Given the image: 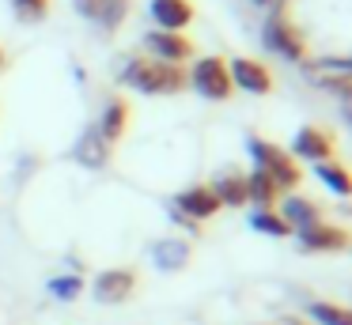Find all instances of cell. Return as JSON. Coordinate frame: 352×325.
Returning <instances> with one entry per match:
<instances>
[{
	"instance_id": "obj_21",
	"label": "cell",
	"mask_w": 352,
	"mask_h": 325,
	"mask_svg": "<svg viewBox=\"0 0 352 325\" xmlns=\"http://www.w3.org/2000/svg\"><path fill=\"white\" fill-rule=\"evenodd\" d=\"M250 227L261 231V234H269V238H288L292 234V227L284 223L280 212H273V208H254L250 212Z\"/></svg>"
},
{
	"instance_id": "obj_9",
	"label": "cell",
	"mask_w": 352,
	"mask_h": 325,
	"mask_svg": "<svg viewBox=\"0 0 352 325\" xmlns=\"http://www.w3.org/2000/svg\"><path fill=\"white\" fill-rule=\"evenodd\" d=\"M72 8H76L84 19H91L95 27L118 30L125 23V15H129L133 0H72Z\"/></svg>"
},
{
	"instance_id": "obj_10",
	"label": "cell",
	"mask_w": 352,
	"mask_h": 325,
	"mask_svg": "<svg viewBox=\"0 0 352 325\" xmlns=\"http://www.w3.org/2000/svg\"><path fill=\"white\" fill-rule=\"evenodd\" d=\"M110 155H114V144H110L95 125H87L84 133H80L76 148H72V159H76V163H84L87 170H102V166L110 163Z\"/></svg>"
},
{
	"instance_id": "obj_25",
	"label": "cell",
	"mask_w": 352,
	"mask_h": 325,
	"mask_svg": "<svg viewBox=\"0 0 352 325\" xmlns=\"http://www.w3.org/2000/svg\"><path fill=\"white\" fill-rule=\"evenodd\" d=\"M288 4H292V0H269V12H288Z\"/></svg>"
},
{
	"instance_id": "obj_20",
	"label": "cell",
	"mask_w": 352,
	"mask_h": 325,
	"mask_svg": "<svg viewBox=\"0 0 352 325\" xmlns=\"http://www.w3.org/2000/svg\"><path fill=\"white\" fill-rule=\"evenodd\" d=\"M314 174H318V181L326 189H333L337 197H349L352 181H349V166L333 163V159H326V163H314Z\"/></svg>"
},
{
	"instance_id": "obj_14",
	"label": "cell",
	"mask_w": 352,
	"mask_h": 325,
	"mask_svg": "<svg viewBox=\"0 0 352 325\" xmlns=\"http://www.w3.org/2000/svg\"><path fill=\"white\" fill-rule=\"evenodd\" d=\"M292 148H296L299 159L326 163V159H333V136H329L326 128H318V125H303L296 133V140H292Z\"/></svg>"
},
{
	"instance_id": "obj_15",
	"label": "cell",
	"mask_w": 352,
	"mask_h": 325,
	"mask_svg": "<svg viewBox=\"0 0 352 325\" xmlns=\"http://www.w3.org/2000/svg\"><path fill=\"white\" fill-rule=\"evenodd\" d=\"M99 128L102 136H107L110 144H118L125 136V128H129V102H125V98H107V106H102V117H99Z\"/></svg>"
},
{
	"instance_id": "obj_26",
	"label": "cell",
	"mask_w": 352,
	"mask_h": 325,
	"mask_svg": "<svg viewBox=\"0 0 352 325\" xmlns=\"http://www.w3.org/2000/svg\"><path fill=\"white\" fill-rule=\"evenodd\" d=\"M276 325H307V322H299V317H284V322H276Z\"/></svg>"
},
{
	"instance_id": "obj_24",
	"label": "cell",
	"mask_w": 352,
	"mask_h": 325,
	"mask_svg": "<svg viewBox=\"0 0 352 325\" xmlns=\"http://www.w3.org/2000/svg\"><path fill=\"white\" fill-rule=\"evenodd\" d=\"M19 23H42L50 12V0H8Z\"/></svg>"
},
{
	"instance_id": "obj_12",
	"label": "cell",
	"mask_w": 352,
	"mask_h": 325,
	"mask_svg": "<svg viewBox=\"0 0 352 325\" xmlns=\"http://www.w3.org/2000/svg\"><path fill=\"white\" fill-rule=\"evenodd\" d=\"M91 291H95L99 302H125L133 291H137V272L133 269H107V272L95 276Z\"/></svg>"
},
{
	"instance_id": "obj_27",
	"label": "cell",
	"mask_w": 352,
	"mask_h": 325,
	"mask_svg": "<svg viewBox=\"0 0 352 325\" xmlns=\"http://www.w3.org/2000/svg\"><path fill=\"white\" fill-rule=\"evenodd\" d=\"M4 65H8V53H4V45H0V72H4Z\"/></svg>"
},
{
	"instance_id": "obj_4",
	"label": "cell",
	"mask_w": 352,
	"mask_h": 325,
	"mask_svg": "<svg viewBox=\"0 0 352 325\" xmlns=\"http://www.w3.org/2000/svg\"><path fill=\"white\" fill-rule=\"evenodd\" d=\"M186 83H190L197 95L212 98V102H223V98H231V91H235V83H231V76H228V60L223 57L193 60V72L186 76Z\"/></svg>"
},
{
	"instance_id": "obj_13",
	"label": "cell",
	"mask_w": 352,
	"mask_h": 325,
	"mask_svg": "<svg viewBox=\"0 0 352 325\" xmlns=\"http://www.w3.org/2000/svg\"><path fill=\"white\" fill-rule=\"evenodd\" d=\"M148 15H152L155 30H178V34H182L193 23V4L190 0H152V4H148Z\"/></svg>"
},
{
	"instance_id": "obj_11",
	"label": "cell",
	"mask_w": 352,
	"mask_h": 325,
	"mask_svg": "<svg viewBox=\"0 0 352 325\" xmlns=\"http://www.w3.org/2000/svg\"><path fill=\"white\" fill-rule=\"evenodd\" d=\"M228 76H231L235 87L250 91V95H269V91H273V76H269V68L258 65V60H250V57L228 60Z\"/></svg>"
},
{
	"instance_id": "obj_3",
	"label": "cell",
	"mask_w": 352,
	"mask_h": 325,
	"mask_svg": "<svg viewBox=\"0 0 352 325\" xmlns=\"http://www.w3.org/2000/svg\"><path fill=\"white\" fill-rule=\"evenodd\" d=\"M261 42H265V49H273L276 57H284V60H296V65L307 60V38L299 34L296 23H292L284 12H273L265 19V27H261Z\"/></svg>"
},
{
	"instance_id": "obj_22",
	"label": "cell",
	"mask_w": 352,
	"mask_h": 325,
	"mask_svg": "<svg viewBox=\"0 0 352 325\" xmlns=\"http://www.w3.org/2000/svg\"><path fill=\"white\" fill-rule=\"evenodd\" d=\"M311 317L314 325H352V314L337 302H311Z\"/></svg>"
},
{
	"instance_id": "obj_6",
	"label": "cell",
	"mask_w": 352,
	"mask_h": 325,
	"mask_svg": "<svg viewBox=\"0 0 352 325\" xmlns=\"http://www.w3.org/2000/svg\"><path fill=\"white\" fill-rule=\"evenodd\" d=\"M292 234L299 238V246H303L307 254H329V249H344V246H349V231H344V227L326 223V219L307 223V227H299V231H292Z\"/></svg>"
},
{
	"instance_id": "obj_28",
	"label": "cell",
	"mask_w": 352,
	"mask_h": 325,
	"mask_svg": "<svg viewBox=\"0 0 352 325\" xmlns=\"http://www.w3.org/2000/svg\"><path fill=\"white\" fill-rule=\"evenodd\" d=\"M250 4H258V8H265V4H269V0H250Z\"/></svg>"
},
{
	"instance_id": "obj_5",
	"label": "cell",
	"mask_w": 352,
	"mask_h": 325,
	"mask_svg": "<svg viewBox=\"0 0 352 325\" xmlns=\"http://www.w3.org/2000/svg\"><path fill=\"white\" fill-rule=\"evenodd\" d=\"M307 80L314 87H326L333 95H341L344 102L352 98V65L349 57H318V60H303Z\"/></svg>"
},
{
	"instance_id": "obj_1",
	"label": "cell",
	"mask_w": 352,
	"mask_h": 325,
	"mask_svg": "<svg viewBox=\"0 0 352 325\" xmlns=\"http://www.w3.org/2000/svg\"><path fill=\"white\" fill-rule=\"evenodd\" d=\"M122 83L140 95H178L186 91V72L178 65H167V60H155V57H133L125 60L122 68Z\"/></svg>"
},
{
	"instance_id": "obj_17",
	"label": "cell",
	"mask_w": 352,
	"mask_h": 325,
	"mask_svg": "<svg viewBox=\"0 0 352 325\" xmlns=\"http://www.w3.org/2000/svg\"><path fill=\"white\" fill-rule=\"evenodd\" d=\"M152 265L163 272H175V269H186L190 265V242L182 238H160L152 246Z\"/></svg>"
},
{
	"instance_id": "obj_8",
	"label": "cell",
	"mask_w": 352,
	"mask_h": 325,
	"mask_svg": "<svg viewBox=\"0 0 352 325\" xmlns=\"http://www.w3.org/2000/svg\"><path fill=\"white\" fill-rule=\"evenodd\" d=\"M144 49L155 60H167V65H182V60L193 57V42L186 34H178V30H152V34H144Z\"/></svg>"
},
{
	"instance_id": "obj_7",
	"label": "cell",
	"mask_w": 352,
	"mask_h": 325,
	"mask_svg": "<svg viewBox=\"0 0 352 325\" xmlns=\"http://www.w3.org/2000/svg\"><path fill=\"white\" fill-rule=\"evenodd\" d=\"M170 208L175 212H182L186 219H193V223H205V219H212L216 212H220V201H216V193H212V186H190V189H182V193L170 201Z\"/></svg>"
},
{
	"instance_id": "obj_23",
	"label": "cell",
	"mask_w": 352,
	"mask_h": 325,
	"mask_svg": "<svg viewBox=\"0 0 352 325\" xmlns=\"http://www.w3.org/2000/svg\"><path fill=\"white\" fill-rule=\"evenodd\" d=\"M46 287H50V295H54V299H61V302H72L80 291H84V280H80L76 272H69V276H54Z\"/></svg>"
},
{
	"instance_id": "obj_16",
	"label": "cell",
	"mask_w": 352,
	"mask_h": 325,
	"mask_svg": "<svg viewBox=\"0 0 352 325\" xmlns=\"http://www.w3.org/2000/svg\"><path fill=\"white\" fill-rule=\"evenodd\" d=\"M276 201H280V186L261 166H254L246 174V204H254V208H273Z\"/></svg>"
},
{
	"instance_id": "obj_19",
	"label": "cell",
	"mask_w": 352,
	"mask_h": 325,
	"mask_svg": "<svg viewBox=\"0 0 352 325\" xmlns=\"http://www.w3.org/2000/svg\"><path fill=\"white\" fill-rule=\"evenodd\" d=\"M280 219L292 227V231H299V227H307V223H318L322 219V208L314 201H307V197H296L292 193L288 201L280 204Z\"/></svg>"
},
{
	"instance_id": "obj_18",
	"label": "cell",
	"mask_w": 352,
	"mask_h": 325,
	"mask_svg": "<svg viewBox=\"0 0 352 325\" xmlns=\"http://www.w3.org/2000/svg\"><path fill=\"white\" fill-rule=\"evenodd\" d=\"M212 193L220 201V208H243L246 204V174L243 170H223L212 181Z\"/></svg>"
},
{
	"instance_id": "obj_2",
	"label": "cell",
	"mask_w": 352,
	"mask_h": 325,
	"mask_svg": "<svg viewBox=\"0 0 352 325\" xmlns=\"http://www.w3.org/2000/svg\"><path fill=\"white\" fill-rule=\"evenodd\" d=\"M246 151H250L254 166H261V170H265L269 178L280 186V193H284V189H296L299 181H303L299 163H296V159H292L284 148H276V144L261 140V136H250V140H246Z\"/></svg>"
}]
</instances>
